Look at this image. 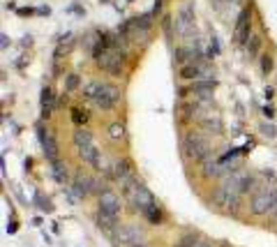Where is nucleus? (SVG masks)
I'll return each mask as SVG.
<instances>
[{"mask_svg": "<svg viewBox=\"0 0 277 247\" xmlns=\"http://www.w3.org/2000/svg\"><path fill=\"white\" fill-rule=\"evenodd\" d=\"M122 194H125V199L130 201L132 210L143 212V215H146L150 208H155L157 206V199L153 196V192H150L146 185H141L137 178L122 185Z\"/></svg>", "mask_w": 277, "mask_h": 247, "instance_id": "obj_1", "label": "nucleus"}, {"mask_svg": "<svg viewBox=\"0 0 277 247\" xmlns=\"http://www.w3.org/2000/svg\"><path fill=\"white\" fill-rule=\"evenodd\" d=\"M182 150H185V157L197 159V162H203V159L213 152L210 150V141L201 132H190L185 139H182Z\"/></svg>", "mask_w": 277, "mask_h": 247, "instance_id": "obj_2", "label": "nucleus"}, {"mask_svg": "<svg viewBox=\"0 0 277 247\" xmlns=\"http://www.w3.org/2000/svg\"><path fill=\"white\" fill-rule=\"evenodd\" d=\"M95 62L109 74H120L122 65H125V51L116 49V46H106L99 53H95Z\"/></svg>", "mask_w": 277, "mask_h": 247, "instance_id": "obj_3", "label": "nucleus"}, {"mask_svg": "<svg viewBox=\"0 0 277 247\" xmlns=\"http://www.w3.org/2000/svg\"><path fill=\"white\" fill-rule=\"evenodd\" d=\"M116 240L127 247H146V233L138 224H122L116 233Z\"/></svg>", "mask_w": 277, "mask_h": 247, "instance_id": "obj_4", "label": "nucleus"}, {"mask_svg": "<svg viewBox=\"0 0 277 247\" xmlns=\"http://www.w3.org/2000/svg\"><path fill=\"white\" fill-rule=\"evenodd\" d=\"M97 210L104 212V215H109V217H113V220H118L122 212L120 196L116 194V192H111V190L102 192V194H99V201H97Z\"/></svg>", "mask_w": 277, "mask_h": 247, "instance_id": "obj_5", "label": "nucleus"}, {"mask_svg": "<svg viewBox=\"0 0 277 247\" xmlns=\"http://www.w3.org/2000/svg\"><path fill=\"white\" fill-rule=\"evenodd\" d=\"M176 30L180 37H192L194 35V7L192 2H185L178 12V19H176Z\"/></svg>", "mask_w": 277, "mask_h": 247, "instance_id": "obj_6", "label": "nucleus"}, {"mask_svg": "<svg viewBox=\"0 0 277 247\" xmlns=\"http://www.w3.org/2000/svg\"><path fill=\"white\" fill-rule=\"evenodd\" d=\"M213 203L219 206V208H224V210H238V206H240V194H236V192H229L226 187H217L215 194H213Z\"/></svg>", "mask_w": 277, "mask_h": 247, "instance_id": "obj_7", "label": "nucleus"}, {"mask_svg": "<svg viewBox=\"0 0 277 247\" xmlns=\"http://www.w3.org/2000/svg\"><path fill=\"white\" fill-rule=\"evenodd\" d=\"M37 136H40V143H42V150H44V155H46V159H49V162H58L60 150H58V141H56L53 132L40 127V130H37Z\"/></svg>", "mask_w": 277, "mask_h": 247, "instance_id": "obj_8", "label": "nucleus"}, {"mask_svg": "<svg viewBox=\"0 0 277 247\" xmlns=\"http://www.w3.org/2000/svg\"><path fill=\"white\" fill-rule=\"evenodd\" d=\"M120 102V90L116 88V86H111V83H104L102 93L97 95L95 104L99 106V109H104V111H109V109H113V106Z\"/></svg>", "mask_w": 277, "mask_h": 247, "instance_id": "obj_9", "label": "nucleus"}, {"mask_svg": "<svg viewBox=\"0 0 277 247\" xmlns=\"http://www.w3.org/2000/svg\"><path fill=\"white\" fill-rule=\"evenodd\" d=\"M72 192L77 199H88V196L95 192V180L86 173H77L74 176V183H72Z\"/></svg>", "mask_w": 277, "mask_h": 247, "instance_id": "obj_10", "label": "nucleus"}, {"mask_svg": "<svg viewBox=\"0 0 277 247\" xmlns=\"http://www.w3.org/2000/svg\"><path fill=\"white\" fill-rule=\"evenodd\" d=\"M247 39H250V9H242L234 28V42L236 44H245Z\"/></svg>", "mask_w": 277, "mask_h": 247, "instance_id": "obj_11", "label": "nucleus"}, {"mask_svg": "<svg viewBox=\"0 0 277 247\" xmlns=\"http://www.w3.org/2000/svg\"><path fill=\"white\" fill-rule=\"evenodd\" d=\"M74 146L79 148V152L81 150H86V148H90V146H95V141H93V134L88 132L86 127H77V132H74Z\"/></svg>", "mask_w": 277, "mask_h": 247, "instance_id": "obj_12", "label": "nucleus"}, {"mask_svg": "<svg viewBox=\"0 0 277 247\" xmlns=\"http://www.w3.org/2000/svg\"><path fill=\"white\" fill-rule=\"evenodd\" d=\"M134 171H132V162L130 159H118L116 164H113V171H111V176L118 180V183H122L125 178H130Z\"/></svg>", "mask_w": 277, "mask_h": 247, "instance_id": "obj_13", "label": "nucleus"}, {"mask_svg": "<svg viewBox=\"0 0 277 247\" xmlns=\"http://www.w3.org/2000/svg\"><path fill=\"white\" fill-rule=\"evenodd\" d=\"M53 102H56V95H53L51 88H42V95H40V106H42V115L49 118L53 111Z\"/></svg>", "mask_w": 277, "mask_h": 247, "instance_id": "obj_14", "label": "nucleus"}, {"mask_svg": "<svg viewBox=\"0 0 277 247\" xmlns=\"http://www.w3.org/2000/svg\"><path fill=\"white\" fill-rule=\"evenodd\" d=\"M201 127L206 130V132L210 134H222V120H219V115H213V114H208L201 118Z\"/></svg>", "mask_w": 277, "mask_h": 247, "instance_id": "obj_15", "label": "nucleus"}, {"mask_svg": "<svg viewBox=\"0 0 277 247\" xmlns=\"http://www.w3.org/2000/svg\"><path fill=\"white\" fill-rule=\"evenodd\" d=\"M116 222L118 220H113V217H109V215H104V212L97 210L95 224H97V229H102L104 233H113V231H116Z\"/></svg>", "mask_w": 277, "mask_h": 247, "instance_id": "obj_16", "label": "nucleus"}, {"mask_svg": "<svg viewBox=\"0 0 277 247\" xmlns=\"http://www.w3.org/2000/svg\"><path fill=\"white\" fill-rule=\"evenodd\" d=\"M215 79H201V81H194V86H192V90H194V93H199V95H203V97H208V95H210V93H213V90H215Z\"/></svg>", "mask_w": 277, "mask_h": 247, "instance_id": "obj_17", "label": "nucleus"}, {"mask_svg": "<svg viewBox=\"0 0 277 247\" xmlns=\"http://www.w3.org/2000/svg\"><path fill=\"white\" fill-rule=\"evenodd\" d=\"M51 173H53V178H56V183H60V185L67 183V169L60 164V159H58V162H51Z\"/></svg>", "mask_w": 277, "mask_h": 247, "instance_id": "obj_18", "label": "nucleus"}, {"mask_svg": "<svg viewBox=\"0 0 277 247\" xmlns=\"http://www.w3.org/2000/svg\"><path fill=\"white\" fill-rule=\"evenodd\" d=\"M102 88H104V83H102V81H90V83L86 86V90H83V95H86L88 99H93V102H95L97 95L102 93Z\"/></svg>", "mask_w": 277, "mask_h": 247, "instance_id": "obj_19", "label": "nucleus"}, {"mask_svg": "<svg viewBox=\"0 0 277 247\" xmlns=\"http://www.w3.org/2000/svg\"><path fill=\"white\" fill-rule=\"evenodd\" d=\"M109 139H111V141H120V139H125V127H122L120 123L109 125Z\"/></svg>", "mask_w": 277, "mask_h": 247, "instance_id": "obj_20", "label": "nucleus"}, {"mask_svg": "<svg viewBox=\"0 0 277 247\" xmlns=\"http://www.w3.org/2000/svg\"><path fill=\"white\" fill-rule=\"evenodd\" d=\"M72 123L79 125V127H83L88 123V111L86 109H72Z\"/></svg>", "mask_w": 277, "mask_h": 247, "instance_id": "obj_21", "label": "nucleus"}, {"mask_svg": "<svg viewBox=\"0 0 277 247\" xmlns=\"http://www.w3.org/2000/svg\"><path fill=\"white\" fill-rule=\"evenodd\" d=\"M143 217H146V220L150 222V224H159V222H162V210H159V206L150 208V210H148L146 215H143Z\"/></svg>", "mask_w": 277, "mask_h": 247, "instance_id": "obj_22", "label": "nucleus"}, {"mask_svg": "<svg viewBox=\"0 0 277 247\" xmlns=\"http://www.w3.org/2000/svg\"><path fill=\"white\" fill-rule=\"evenodd\" d=\"M35 203H37V208H40V210H44V212H51V210H53L51 201H49V199H44V196L40 194V192L35 194Z\"/></svg>", "mask_w": 277, "mask_h": 247, "instance_id": "obj_23", "label": "nucleus"}, {"mask_svg": "<svg viewBox=\"0 0 277 247\" xmlns=\"http://www.w3.org/2000/svg\"><path fill=\"white\" fill-rule=\"evenodd\" d=\"M77 88H79V74H69L67 81H65V90L72 93V90H77Z\"/></svg>", "mask_w": 277, "mask_h": 247, "instance_id": "obj_24", "label": "nucleus"}, {"mask_svg": "<svg viewBox=\"0 0 277 247\" xmlns=\"http://www.w3.org/2000/svg\"><path fill=\"white\" fill-rule=\"evenodd\" d=\"M259 44H261V39L257 35H252L250 42H247V51H250V56H257V51H259Z\"/></svg>", "mask_w": 277, "mask_h": 247, "instance_id": "obj_25", "label": "nucleus"}, {"mask_svg": "<svg viewBox=\"0 0 277 247\" xmlns=\"http://www.w3.org/2000/svg\"><path fill=\"white\" fill-rule=\"evenodd\" d=\"M270 70H273V58H270V56H263V58H261V72L268 74Z\"/></svg>", "mask_w": 277, "mask_h": 247, "instance_id": "obj_26", "label": "nucleus"}, {"mask_svg": "<svg viewBox=\"0 0 277 247\" xmlns=\"http://www.w3.org/2000/svg\"><path fill=\"white\" fill-rule=\"evenodd\" d=\"M261 132L266 134L268 139H275V136H277V130H275V127H273V125H266V123L261 125Z\"/></svg>", "mask_w": 277, "mask_h": 247, "instance_id": "obj_27", "label": "nucleus"}, {"mask_svg": "<svg viewBox=\"0 0 277 247\" xmlns=\"http://www.w3.org/2000/svg\"><path fill=\"white\" fill-rule=\"evenodd\" d=\"M164 30H166V35L171 37V19H169V17L164 19Z\"/></svg>", "mask_w": 277, "mask_h": 247, "instance_id": "obj_28", "label": "nucleus"}, {"mask_svg": "<svg viewBox=\"0 0 277 247\" xmlns=\"http://www.w3.org/2000/svg\"><path fill=\"white\" fill-rule=\"evenodd\" d=\"M263 115H266V118H273V115H275L273 106H263Z\"/></svg>", "mask_w": 277, "mask_h": 247, "instance_id": "obj_29", "label": "nucleus"}, {"mask_svg": "<svg viewBox=\"0 0 277 247\" xmlns=\"http://www.w3.org/2000/svg\"><path fill=\"white\" fill-rule=\"evenodd\" d=\"M192 247H210V243H208V240H197Z\"/></svg>", "mask_w": 277, "mask_h": 247, "instance_id": "obj_30", "label": "nucleus"}, {"mask_svg": "<svg viewBox=\"0 0 277 247\" xmlns=\"http://www.w3.org/2000/svg\"><path fill=\"white\" fill-rule=\"evenodd\" d=\"M0 39H2V42H0V46H2V49H7V46H9V37H7V35H2Z\"/></svg>", "mask_w": 277, "mask_h": 247, "instance_id": "obj_31", "label": "nucleus"}, {"mask_svg": "<svg viewBox=\"0 0 277 247\" xmlns=\"http://www.w3.org/2000/svg\"><path fill=\"white\" fill-rule=\"evenodd\" d=\"M17 231V222H9L7 224V233H14Z\"/></svg>", "mask_w": 277, "mask_h": 247, "instance_id": "obj_32", "label": "nucleus"}, {"mask_svg": "<svg viewBox=\"0 0 277 247\" xmlns=\"http://www.w3.org/2000/svg\"><path fill=\"white\" fill-rule=\"evenodd\" d=\"M266 99H273V88H266Z\"/></svg>", "mask_w": 277, "mask_h": 247, "instance_id": "obj_33", "label": "nucleus"}, {"mask_svg": "<svg viewBox=\"0 0 277 247\" xmlns=\"http://www.w3.org/2000/svg\"><path fill=\"white\" fill-rule=\"evenodd\" d=\"M224 2H231V0H224ZM234 2H238V0H234Z\"/></svg>", "mask_w": 277, "mask_h": 247, "instance_id": "obj_34", "label": "nucleus"}, {"mask_svg": "<svg viewBox=\"0 0 277 247\" xmlns=\"http://www.w3.org/2000/svg\"><path fill=\"white\" fill-rule=\"evenodd\" d=\"M275 220H277V215H275Z\"/></svg>", "mask_w": 277, "mask_h": 247, "instance_id": "obj_35", "label": "nucleus"}]
</instances>
